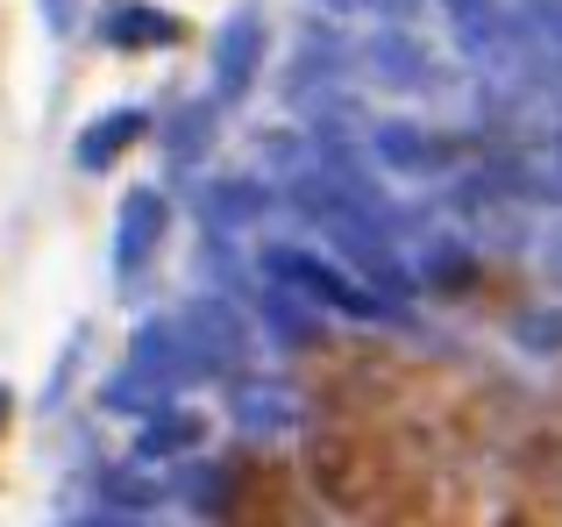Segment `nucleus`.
I'll return each instance as SVG.
<instances>
[{
  "mask_svg": "<svg viewBox=\"0 0 562 527\" xmlns=\"http://www.w3.org/2000/svg\"><path fill=\"white\" fill-rule=\"evenodd\" d=\"M278 278H285L292 292H306L314 306H328V314H349V321H384V292H363L349 285L342 271H335L328 257H306V250H278Z\"/></svg>",
  "mask_w": 562,
  "mask_h": 527,
  "instance_id": "1",
  "label": "nucleus"
},
{
  "mask_svg": "<svg viewBox=\"0 0 562 527\" xmlns=\"http://www.w3.org/2000/svg\"><path fill=\"white\" fill-rule=\"evenodd\" d=\"M157 236H165V200H157V193H136L122 208V243H114V264H122V271H136V264L150 257Z\"/></svg>",
  "mask_w": 562,
  "mask_h": 527,
  "instance_id": "2",
  "label": "nucleus"
},
{
  "mask_svg": "<svg viewBox=\"0 0 562 527\" xmlns=\"http://www.w3.org/2000/svg\"><path fill=\"white\" fill-rule=\"evenodd\" d=\"M136 136H143V114H108L100 128H86V136H79V165H86V171L114 165V150H128Z\"/></svg>",
  "mask_w": 562,
  "mask_h": 527,
  "instance_id": "3",
  "label": "nucleus"
},
{
  "mask_svg": "<svg viewBox=\"0 0 562 527\" xmlns=\"http://www.w3.org/2000/svg\"><path fill=\"white\" fill-rule=\"evenodd\" d=\"M0 421H8V385H0Z\"/></svg>",
  "mask_w": 562,
  "mask_h": 527,
  "instance_id": "4",
  "label": "nucleus"
}]
</instances>
